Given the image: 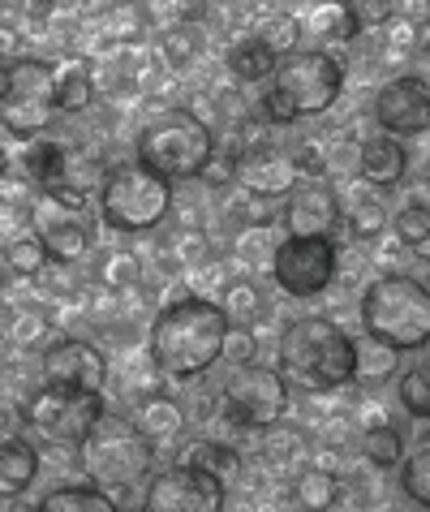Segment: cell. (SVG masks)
<instances>
[{
  "label": "cell",
  "mask_w": 430,
  "mask_h": 512,
  "mask_svg": "<svg viewBox=\"0 0 430 512\" xmlns=\"http://www.w3.org/2000/svg\"><path fill=\"white\" fill-rule=\"evenodd\" d=\"M396 237L413 250L430 246V190L426 186L405 198V207H400V216H396Z\"/></svg>",
  "instance_id": "cell-31"
},
{
  "label": "cell",
  "mask_w": 430,
  "mask_h": 512,
  "mask_svg": "<svg viewBox=\"0 0 430 512\" xmlns=\"http://www.w3.org/2000/svg\"><path fill=\"white\" fill-rule=\"evenodd\" d=\"M344 224H349L353 237H379L387 229V203L375 194V186H357L349 198H344Z\"/></svg>",
  "instance_id": "cell-25"
},
{
  "label": "cell",
  "mask_w": 430,
  "mask_h": 512,
  "mask_svg": "<svg viewBox=\"0 0 430 512\" xmlns=\"http://www.w3.org/2000/svg\"><path fill=\"white\" fill-rule=\"evenodd\" d=\"M134 151L138 164L168 181H198L220 155V142H215V125L194 108H168L151 125H142Z\"/></svg>",
  "instance_id": "cell-4"
},
{
  "label": "cell",
  "mask_w": 430,
  "mask_h": 512,
  "mask_svg": "<svg viewBox=\"0 0 430 512\" xmlns=\"http://www.w3.org/2000/svg\"><path fill=\"white\" fill-rule=\"evenodd\" d=\"M211 241H207V233H194V229H185L181 237H177V246H172V254H177V263L185 267V272H194L198 263H207L211 259Z\"/></svg>",
  "instance_id": "cell-43"
},
{
  "label": "cell",
  "mask_w": 430,
  "mask_h": 512,
  "mask_svg": "<svg viewBox=\"0 0 430 512\" xmlns=\"http://www.w3.org/2000/svg\"><path fill=\"white\" fill-rule=\"evenodd\" d=\"M263 44L276 52V56H289V52H297V39H301V22L293 18V13H267L263 18V26L254 31Z\"/></svg>",
  "instance_id": "cell-40"
},
{
  "label": "cell",
  "mask_w": 430,
  "mask_h": 512,
  "mask_svg": "<svg viewBox=\"0 0 430 512\" xmlns=\"http://www.w3.org/2000/svg\"><path fill=\"white\" fill-rule=\"evenodd\" d=\"M422 284H426V289H430V259H426V267H422V276H418Z\"/></svg>",
  "instance_id": "cell-45"
},
{
  "label": "cell",
  "mask_w": 430,
  "mask_h": 512,
  "mask_svg": "<svg viewBox=\"0 0 430 512\" xmlns=\"http://www.w3.org/2000/svg\"><path fill=\"white\" fill-rule=\"evenodd\" d=\"M56 323L52 315H43V310H13L9 315V345L22 349V353H35V349H48L56 345Z\"/></svg>",
  "instance_id": "cell-29"
},
{
  "label": "cell",
  "mask_w": 430,
  "mask_h": 512,
  "mask_svg": "<svg viewBox=\"0 0 430 512\" xmlns=\"http://www.w3.org/2000/svg\"><path fill=\"white\" fill-rule=\"evenodd\" d=\"M224 289H228V267H224V263L207 259V263H198L194 272H190V293L220 302V293H224Z\"/></svg>",
  "instance_id": "cell-42"
},
{
  "label": "cell",
  "mask_w": 430,
  "mask_h": 512,
  "mask_svg": "<svg viewBox=\"0 0 430 512\" xmlns=\"http://www.w3.org/2000/svg\"><path fill=\"white\" fill-rule=\"evenodd\" d=\"M22 414H26V426L39 431L48 444L82 448L86 439L99 431V422L108 418V405H104V388H82V383L43 379L39 388L26 396Z\"/></svg>",
  "instance_id": "cell-7"
},
{
  "label": "cell",
  "mask_w": 430,
  "mask_h": 512,
  "mask_svg": "<svg viewBox=\"0 0 430 512\" xmlns=\"http://www.w3.org/2000/svg\"><path fill=\"white\" fill-rule=\"evenodd\" d=\"M306 177L297 164V155L280 147H250L237 155V186L258 198H284L297 190V181Z\"/></svg>",
  "instance_id": "cell-15"
},
{
  "label": "cell",
  "mask_w": 430,
  "mask_h": 512,
  "mask_svg": "<svg viewBox=\"0 0 430 512\" xmlns=\"http://www.w3.org/2000/svg\"><path fill=\"white\" fill-rule=\"evenodd\" d=\"M396 396H400V405H405V414L430 422V358L396 375Z\"/></svg>",
  "instance_id": "cell-35"
},
{
  "label": "cell",
  "mask_w": 430,
  "mask_h": 512,
  "mask_svg": "<svg viewBox=\"0 0 430 512\" xmlns=\"http://www.w3.org/2000/svg\"><path fill=\"white\" fill-rule=\"evenodd\" d=\"M362 452H366L370 465L392 469V465L405 461V435H400L392 422H370V431L362 435Z\"/></svg>",
  "instance_id": "cell-34"
},
{
  "label": "cell",
  "mask_w": 430,
  "mask_h": 512,
  "mask_svg": "<svg viewBox=\"0 0 430 512\" xmlns=\"http://www.w3.org/2000/svg\"><path fill=\"white\" fill-rule=\"evenodd\" d=\"M43 379L56 383H82V388H104L108 383V358L95 340L61 336L43 349Z\"/></svg>",
  "instance_id": "cell-16"
},
{
  "label": "cell",
  "mask_w": 430,
  "mask_h": 512,
  "mask_svg": "<svg viewBox=\"0 0 430 512\" xmlns=\"http://www.w3.org/2000/svg\"><path fill=\"white\" fill-rule=\"evenodd\" d=\"M344 91V61L332 52H289L280 56L276 74H271L263 99H258V117L267 125H293L301 117H319L340 99Z\"/></svg>",
  "instance_id": "cell-3"
},
{
  "label": "cell",
  "mask_w": 430,
  "mask_h": 512,
  "mask_svg": "<svg viewBox=\"0 0 430 512\" xmlns=\"http://www.w3.org/2000/svg\"><path fill=\"white\" fill-rule=\"evenodd\" d=\"M362 327L396 349H426L430 289L413 272H379L362 293Z\"/></svg>",
  "instance_id": "cell-5"
},
{
  "label": "cell",
  "mask_w": 430,
  "mask_h": 512,
  "mask_svg": "<svg viewBox=\"0 0 430 512\" xmlns=\"http://www.w3.org/2000/svg\"><path fill=\"white\" fill-rule=\"evenodd\" d=\"M306 26L319 39H336V44H353V39L362 35L349 0H314L310 13H306Z\"/></svg>",
  "instance_id": "cell-23"
},
{
  "label": "cell",
  "mask_w": 430,
  "mask_h": 512,
  "mask_svg": "<svg viewBox=\"0 0 430 512\" xmlns=\"http://www.w3.org/2000/svg\"><path fill=\"white\" fill-rule=\"evenodd\" d=\"M177 461H190V465L207 469V474L224 478V482H233V478L241 474V457H237V448L220 444V439H194V444H185V448L177 452Z\"/></svg>",
  "instance_id": "cell-28"
},
{
  "label": "cell",
  "mask_w": 430,
  "mask_h": 512,
  "mask_svg": "<svg viewBox=\"0 0 430 512\" xmlns=\"http://www.w3.org/2000/svg\"><path fill=\"white\" fill-rule=\"evenodd\" d=\"M280 371L301 392H340L357 383V340L327 315H301L280 332Z\"/></svg>",
  "instance_id": "cell-2"
},
{
  "label": "cell",
  "mask_w": 430,
  "mask_h": 512,
  "mask_svg": "<svg viewBox=\"0 0 430 512\" xmlns=\"http://www.w3.org/2000/svg\"><path fill=\"white\" fill-rule=\"evenodd\" d=\"M293 504L310 508V512H327L340 504V478L332 469H301L293 482Z\"/></svg>",
  "instance_id": "cell-30"
},
{
  "label": "cell",
  "mask_w": 430,
  "mask_h": 512,
  "mask_svg": "<svg viewBox=\"0 0 430 512\" xmlns=\"http://www.w3.org/2000/svg\"><path fill=\"white\" fill-rule=\"evenodd\" d=\"M418 48L430 56V18H422V22H418Z\"/></svg>",
  "instance_id": "cell-44"
},
{
  "label": "cell",
  "mask_w": 430,
  "mask_h": 512,
  "mask_svg": "<svg viewBox=\"0 0 430 512\" xmlns=\"http://www.w3.org/2000/svg\"><path fill=\"white\" fill-rule=\"evenodd\" d=\"M220 306L233 323H254L263 315V293H258L250 280H228V289L220 293Z\"/></svg>",
  "instance_id": "cell-39"
},
{
  "label": "cell",
  "mask_w": 430,
  "mask_h": 512,
  "mask_svg": "<svg viewBox=\"0 0 430 512\" xmlns=\"http://www.w3.org/2000/svg\"><path fill=\"white\" fill-rule=\"evenodd\" d=\"M134 431L147 439L155 452H164L185 435V409L172 401V396L151 392V396H142V401L134 405Z\"/></svg>",
  "instance_id": "cell-19"
},
{
  "label": "cell",
  "mask_w": 430,
  "mask_h": 512,
  "mask_svg": "<svg viewBox=\"0 0 430 512\" xmlns=\"http://www.w3.org/2000/svg\"><path fill=\"white\" fill-rule=\"evenodd\" d=\"M409 173V151L405 142H396V134H370L362 138V147H357V177L366 181V186L375 190H392L400 186Z\"/></svg>",
  "instance_id": "cell-18"
},
{
  "label": "cell",
  "mask_w": 430,
  "mask_h": 512,
  "mask_svg": "<svg viewBox=\"0 0 430 512\" xmlns=\"http://www.w3.org/2000/svg\"><path fill=\"white\" fill-rule=\"evenodd\" d=\"M203 26L198 22H172L164 39H160V52H164V61L168 65H190L194 56H203Z\"/></svg>",
  "instance_id": "cell-36"
},
{
  "label": "cell",
  "mask_w": 430,
  "mask_h": 512,
  "mask_svg": "<svg viewBox=\"0 0 430 512\" xmlns=\"http://www.w3.org/2000/svg\"><path fill=\"white\" fill-rule=\"evenodd\" d=\"M276 250H280V237L271 233V224H246L233 237V254L246 267H271L276 263Z\"/></svg>",
  "instance_id": "cell-33"
},
{
  "label": "cell",
  "mask_w": 430,
  "mask_h": 512,
  "mask_svg": "<svg viewBox=\"0 0 430 512\" xmlns=\"http://www.w3.org/2000/svg\"><path fill=\"white\" fill-rule=\"evenodd\" d=\"M31 224L52 250V263H78L95 246V229L86 220V194L82 186L43 190L31 203Z\"/></svg>",
  "instance_id": "cell-11"
},
{
  "label": "cell",
  "mask_w": 430,
  "mask_h": 512,
  "mask_svg": "<svg viewBox=\"0 0 430 512\" xmlns=\"http://www.w3.org/2000/svg\"><path fill=\"white\" fill-rule=\"evenodd\" d=\"M344 220V203L327 186H301L284 203V224L297 237H332Z\"/></svg>",
  "instance_id": "cell-17"
},
{
  "label": "cell",
  "mask_w": 430,
  "mask_h": 512,
  "mask_svg": "<svg viewBox=\"0 0 430 512\" xmlns=\"http://www.w3.org/2000/svg\"><path fill=\"white\" fill-rule=\"evenodd\" d=\"M172 211V181L151 173L147 164H117L108 168L99 186V216L117 233H151Z\"/></svg>",
  "instance_id": "cell-8"
},
{
  "label": "cell",
  "mask_w": 430,
  "mask_h": 512,
  "mask_svg": "<svg viewBox=\"0 0 430 512\" xmlns=\"http://www.w3.org/2000/svg\"><path fill=\"white\" fill-rule=\"evenodd\" d=\"M82 465L99 487L108 491H121L129 482H151L155 474V448L129 426H117V422H99V431L82 444Z\"/></svg>",
  "instance_id": "cell-10"
},
{
  "label": "cell",
  "mask_w": 430,
  "mask_h": 512,
  "mask_svg": "<svg viewBox=\"0 0 430 512\" xmlns=\"http://www.w3.org/2000/svg\"><path fill=\"white\" fill-rule=\"evenodd\" d=\"M61 74L39 56H9L0 74V121L13 138H39L61 117Z\"/></svg>",
  "instance_id": "cell-6"
},
{
  "label": "cell",
  "mask_w": 430,
  "mask_h": 512,
  "mask_svg": "<svg viewBox=\"0 0 430 512\" xmlns=\"http://www.w3.org/2000/svg\"><path fill=\"white\" fill-rule=\"evenodd\" d=\"M56 74H61V108L65 112L91 108V99H95V74H91V65H86L82 56H69V61H61V65H56Z\"/></svg>",
  "instance_id": "cell-32"
},
{
  "label": "cell",
  "mask_w": 430,
  "mask_h": 512,
  "mask_svg": "<svg viewBox=\"0 0 430 512\" xmlns=\"http://www.w3.org/2000/svg\"><path fill=\"white\" fill-rule=\"evenodd\" d=\"M375 121L396 138H422L430 134V82L422 78H392L375 95Z\"/></svg>",
  "instance_id": "cell-14"
},
{
  "label": "cell",
  "mask_w": 430,
  "mask_h": 512,
  "mask_svg": "<svg viewBox=\"0 0 430 512\" xmlns=\"http://www.w3.org/2000/svg\"><path fill=\"white\" fill-rule=\"evenodd\" d=\"M426 18H430V0H426Z\"/></svg>",
  "instance_id": "cell-46"
},
{
  "label": "cell",
  "mask_w": 430,
  "mask_h": 512,
  "mask_svg": "<svg viewBox=\"0 0 430 512\" xmlns=\"http://www.w3.org/2000/svg\"><path fill=\"white\" fill-rule=\"evenodd\" d=\"M276 65H280V56L271 52L258 35L241 39V44H233V52H228V74H233L237 82H271Z\"/></svg>",
  "instance_id": "cell-26"
},
{
  "label": "cell",
  "mask_w": 430,
  "mask_h": 512,
  "mask_svg": "<svg viewBox=\"0 0 430 512\" xmlns=\"http://www.w3.org/2000/svg\"><path fill=\"white\" fill-rule=\"evenodd\" d=\"M233 319L224 315L220 302L198 293H181L168 302L151 323V358L164 379H198L224 358V340Z\"/></svg>",
  "instance_id": "cell-1"
},
{
  "label": "cell",
  "mask_w": 430,
  "mask_h": 512,
  "mask_svg": "<svg viewBox=\"0 0 430 512\" xmlns=\"http://www.w3.org/2000/svg\"><path fill=\"white\" fill-rule=\"evenodd\" d=\"M336 276H340L336 237H297V233H289L276 250V263H271V280H276L289 297H319L323 289H332Z\"/></svg>",
  "instance_id": "cell-12"
},
{
  "label": "cell",
  "mask_w": 430,
  "mask_h": 512,
  "mask_svg": "<svg viewBox=\"0 0 430 512\" xmlns=\"http://www.w3.org/2000/svg\"><path fill=\"white\" fill-rule=\"evenodd\" d=\"M48 263H52V250L43 246V237L35 233V224H26V229H9V237H5V267L13 276L31 280Z\"/></svg>",
  "instance_id": "cell-24"
},
{
  "label": "cell",
  "mask_w": 430,
  "mask_h": 512,
  "mask_svg": "<svg viewBox=\"0 0 430 512\" xmlns=\"http://www.w3.org/2000/svg\"><path fill=\"white\" fill-rule=\"evenodd\" d=\"M138 280H142V259L134 250L104 254V263H99V284H104L108 293H129V289H138Z\"/></svg>",
  "instance_id": "cell-37"
},
{
  "label": "cell",
  "mask_w": 430,
  "mask_h": 512,
  "mask_svg": "<svg viewBox=\"0 0 430 512\" xmlns=\"http://www.w3.org/2000/svg\"><path fill=\"white\" fill-rule=\"evenodd\" d=\"M400 375V349L387 345L379 336H362L357 340V383H383V379H396Z\"/></svg>",
  "instance_id": "cell-27"
},
{
  "label": "cell",
  "mask_w": 430,
  "mask_h": 512,
  "mask_svg": "<svg viewBox=\"0 0 430 512\" xmlns=\"http://www.w3.org/2000/svg\"><path fill=\"white\" fill-rule=\"evenodd\" d=\"M31 147H26L22 155V164H26V173H31L43 190H61V186H74L69 181V151L61 147L56 138H26Z\"/></svg>",
  "instance_id": "cell-20"
},
{
  "label": "cell",
  "mask_w": 430,
  "mask_h": 512,
  "mask_svg": "<svg viewBox=\"0 0 430 512\" xmlns=\"http://www.w3.org/2000/svg\"><path fill=\"white\" fill-rule=\"evenodd\" d=\"M125 508L117 495H108V487H86V482H65V487L48 491L35 504V512H117Z\"/></svg>",
  "instance_id": "cell-21"
},
{
  "label": "cell",
  "mask_w": 430,
  "mask_h": 512,
  "mask_svg": "<svg viewBox=\"0 0 430 512\" xmlns=\"http://www.w3.org/2000/svg\"><path fill=\"white\" fill-rule=\"evenodd\" d=\"M142 508L147 512H224L228 482L190 465V461H177V465L160 469V474H151Z\"/></svg>",
  "instance_id": "cell-13"
},
{
  "label": "cell",
  "mask_w": 430,
  "mask_h": 512,
  "mask_svg": "<svg viewBox=\"0 0 430 512\" xmlns=\"http://www.w3.org/2000/svg\"><path fill=\"white\" fill-rule=\"evenodd\" d=\"M400 487H405V495L413 504L430 508V444L413 448L405 461H400Z\"/></svg>",
  "instance_id": "cell-38"
},
{
  "label": "cell",
  "mask_w": 430,
  "mask_h": 512,
  "mask_svg": "<svg viewBox=\"0 0 430 512\" xmlns=\"http://www.w3.org/2000/svg\"><path fill=\"white\" fill-rule=\"evenodd\" d=\"M39 474V452L31 439L22 435H5V448H0V491L5 495H22Z\"/></svg>",
  "instance_id": "cell-22"
},
{
  "label": "cell",
  "mask_w": 430,
  "mask_h": 512,
  "mask_svg": "<svg viewBox=\"0 0 430 512\" xmlns=\"http://www.w3.org/2000/svg\"><path fill=\"white\" fill-rule=\"evenodd\" d=\"M289 414V379L271 366H237L220 388V418L237 431H271Z\"/></svg>",
  "instance_id": "cell-9"
},
{
  "label": "cell",
  "mask_w": 430,
  "mask_h": 512,
  "mask_svg": "<svg viewBox=\"0 0 430 512\" xmlns=\"http://www.w3.org/2000/svg\"><path fill=\"white\" fill-rule=\"evenodd\" d=\"M254 353H258V336H254V327H250V323H233V327H228L224 362L237 371V366H250V362H254Z\"/></svg>",
  "instance_id": "cell-41"
}]
</instances>
